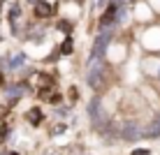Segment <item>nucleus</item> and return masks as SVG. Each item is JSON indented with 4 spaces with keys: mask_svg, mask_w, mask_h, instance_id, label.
Masks as SVG:
<instances>
[{
    "mask_svg": "<svg viewBox=\"0 0 160 155\" xmlns=\"http://www.w3.org/2000/svg\"><path fill=\"white\" fill-rule=\"evenodd\" d=\"M116 12H118V5H116V2H109L107 12L100 16V28H107V26H112L114 21H116Z\"/></svg>",
    "mask_w": 160,
    "mask_h": 155,
    "instance_id": "obj_1",
    "label": "nucleus"
},
{
    "mask_svg": "<svg viewBox=\"0 0 160 155\" xmlns=\"http://www.w3.org/2000/svg\"><path fill=\"white\" fill-rule=\"evenodd\" d=\"M26 118H28V123H32V125H40L42 120H44V114H42V109H30L28 111V116H26Z\"/></svg>",
    "mask_w": 160,
    "mask_h": 155,
    "instance_id": "obj_2",
    "label": "nucleus"
},
{
    "mask_svg": "<svg viewBox=\"0 0 160 155\" xmlns=\"http://www.w3.org/2000/svg\"><path fill=\"white\" fill-rule=\"evenodd\" d=\"M72 51H74V40H72V35H68L63 40V44H60V56H70Z\"/></svg>",
    "mask_w": 160,
    "mask_h": 155,
    "instance_id": "obj_3",
    "label": "nucleus"
},
{
    "mask_svg": "<svg viewBox=\"0 0 160 155\" xmlns=\"http://www.w3.org/2000/svg\"><path fill=\"white\" fill-rule=\"evenodd\" d=\"M148 137H160V114L153 118V125L148 127Z\"/></svg>",
    "mask_w": 160,
    "mask_h": 155,
    "instance_id": "obj_4",
    "label": "nucleus"
},
{
    "mask_svg": "<svg viewBox=\"0 0 160 155\" xmlns=\"http://www.w3.org/2000/svg\"><path fill=\"white\" fill-rule=\"evenodd\" d=\"M23 63H26V56H23V53H19V56H14L12 60H9V67L16 70V67H21Z\"/></svg>",
    "mask_w": 160,
    "mask_h": 155,
    "instance_id": "obj_5",
    "label": "nucleus"
},
{
    "mask_svg": "<svg viewBox=\"0 0 160 155\" xmlns=\"http://www.w3.org/2000/svg\"><path fill=\"white\" fill-rule=\"evenodd\" d=\"M58 28L63 30L65 35H72V30H74V23H72V21H70V23H68V21L63 19V21H60V23H58Z\"/></svg>",
    "mask_w": 160,
    "mask_h": 155,
    "instance_id": "obj_6",
    "label": "nucleus"
},
{
    "mask_svg": "<svg viewBox=\"0 0 160 155\" xmlns=\"http://www.w3.org/2000/svg\"><path fill=\"white\" fill-rule=\"evenodd\" d=\"M68 95H70V102H77V97H79V90H77V88L72 86V88L68 90Z\"/></svg>",
    "mask_w": 160,
    "mask_h": 155,
    "instance_id": "obj_7",
    "label": "nucleus"
},
{
    "mask_svg": "<svg viewBox=\"0 0 160 155\" xmlns=\"http://www.w3.org/2000/svg\"><path fill=\"white\" fill-rule=\"evenodd\" d=\"M132 155H151L148 148H137V151H132Z\"/></svg>",
    "mask_w": 160,
    "mask_h": 155,
    "instance_id": "obj_8",
    "label": "nucleus"
},
{
    "mask_svg": "<svg viewBox=\"0 0 160 155\" xmlns=\"http://www.w3.org/2000/svg\"><path fill=\"white\" fill-rule=\"evenodd\" d=\"M7 134H9V127L7 125H0V139H5Z\"/></svg>",
    "mask_w": 160,
    "mask_h": 155,
    "instance_id": "obj_9",
    "label": "nucleus"
},
{
    "mask_svg": "<svg viewBox=\"0 0 160 155\" xmlns=\"http://www.w3.org/2000/svg\"><path fill=\"white\" fill-rule=\"evenodd\" d=\"M63 132H65V125H58V127H56V130H53V132H51V134H63Z\"/></svg>",
    "mask_w": 160,
    "mask_h": 155,
    "instance_id": "obj_10",
    "label": "nucleus"
},
{
    "mask_svg": "<svg viewBox=\"0 0 160 155\" xmlns=\"http://www.w3.org/2000/svg\"><path fill=\"white\" fill-rule=\"evenodd\" d=\"M98 5H100V7H102V5H104V0H98Z\"/></svg>",
    "mask_w": 160,
    "mask_h": 155,
    "instance_id": "obj_11",
    "label": "nucleus"
},
{
    "mask_svg": "<svg viewBox=\"0 0 160 155\" xmlns=\"http://www.w3.org/2000/svg\"><path fill=\"white\" fill-rule=\"evenodd\" d=\"M0 84H2V72H0Z\"/></svg>",
    "mask_w": 160,
    "mask_h": 155,
    "instance_id": "obj_12",
    "label": "nucleus"
}]
</instances>
